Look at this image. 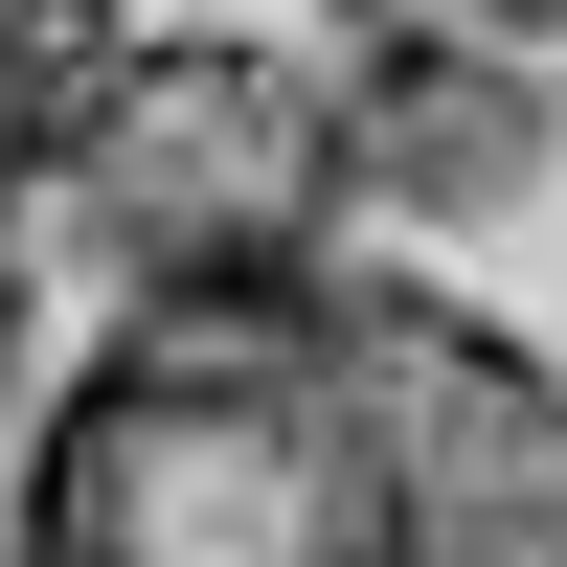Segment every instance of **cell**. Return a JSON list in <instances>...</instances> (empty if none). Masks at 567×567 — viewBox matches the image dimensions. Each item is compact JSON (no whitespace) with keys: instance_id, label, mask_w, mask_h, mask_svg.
Wrapping results in <instances>:
<instances>
[{"instance_id":"1","label":"cell","mask_w":567,"mask_h":567,"mask_svg":"<svg viewBox=\"0 0 567 567\" xmlns=\"http://www.w3.org/2000/svg\"><path fill=\"white\" fill-rule=\"evenodd\" d=\"M0 567H567V363L409 250L114 296Z\"/></svg>"},{"instance_id":"2","label":"cell","mask_w":567,"mask_h":567,"mask_svg":"<svg viewBox=\"0 0 567 567\" xmlns=\"http://www.w3.org/2000/svg\"><path fill=\"white\" fill-rule=\"evenodd\" d=\"M341 205H363V114L296 69V45H227V23L114 45L91 114H69V159H45V227H69L114 296L296 272V250H341Z\"/></svg>"},{"instance_id":"3","label":"cell","mask_w":567,"mask_h":567,"mask_svg":"<svg viewBox=\"0 0 567 567\" xmlns=\"http://www.w3.org/2000/svg\"><path fill=\"white\" fill-rule=\"evenodd\" d=\"M136 23H91V0H0V159H69V114H91V69H114Z\"/></svg>"},{"instance_id":"4","label":"cell","mask_w":567,"mask_h":567,"mask_svg":"<svg viewBox=\"0 0 567 567\" xmlns=\"http://www.w3.org/2000/svg\"><path fill=\"white\" fill-rule=\"evenodd\" d=\"M23 227H45V182L0 159V363H23Z\"/></svg>"},{"instance_id":"5","label":"cell","mask_w":567,"mask_h":567,"mask_svg":"<svg viewBox=\"0 0 567 567\" xmlns=\"http://www.w3.org/2000/svg\"><path fill=\"white\" fill-rule=\"evenodd\" d=\"M432 23H499V45H567V0H432Z\"/></svg>"}]
</instances>
